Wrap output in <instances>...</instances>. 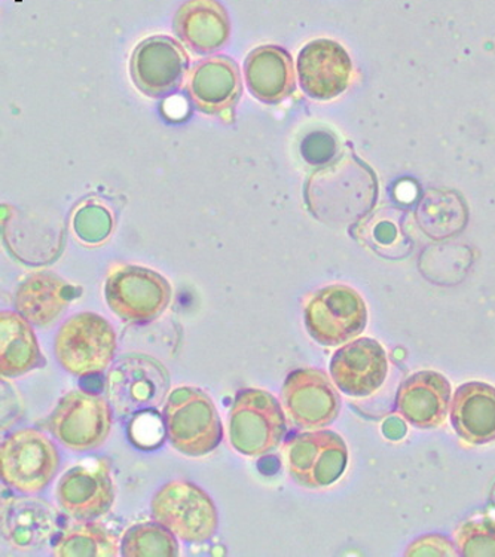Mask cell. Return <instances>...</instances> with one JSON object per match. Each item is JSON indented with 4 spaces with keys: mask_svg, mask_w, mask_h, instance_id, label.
<instances>
[{
    "mask_svg": "<svg viewBox=\"0 0 495 557\" xmlns=\"http://www.w3.org/2000/svg\"><path fill=\"white\" fill-rule=\"evenodd\" d=\"M184 47L169 36L141 40L129 57V76L145 96L162 97L174 91L188 72Z\"/></svg>",
    "mask_w": 495,
    "mask_h": 557,
    "instance_id": "14",
    "label": "cell"
},
{
    "mask_svg": "<svg viewBox=\"0 0 495 557\" xmlns=\"http://www.w3.org/2000/svg\"><path fill=\"white\" fill-rule=\"evenodd\" d=\"M449 417L458 436L470 445L495 441V386L472 381L454 393Z\"/></svg>",
    "mask_w": 495,
    "mask_h": 557,
    "instance_id": "22",
    "label": "cell"
},
{
    "mask_svg": "<svg viewBox=\"0 0 495 557\" xmlns=\"http://www.w3.org/2000/svg\"><path fill=\"white\" fill-rule=\"evenodd\" d=\"M292 481L306 490H324L343 478L348 463L344 438L331 430L298 434L284 447Z\"/></svg>",
    "mask_w": 495,
    "mask_h": 557,
    "instance_id": "11",
    "label": "cell"
},
{
    "mask_svg": "<svg viewBox=\"0 0 495 557\" xmlns=\"http://www.w3.org/2000/svg\"><path fill=\"white\" fill-rule=\"evenodd\" d=\"M45 357L32 324L18 312L0 314V373L18 377L44 368Z\"/></svg>",
    "mask_w": 495,
    "mask_h": 557,
    "instance_id": "24",
    "label": "cell"
},
{
    "mask_svg": "<svg viewBox=\"0 0 495 557\" xmlns=\"http://www.w3.org/2000/svg\"><path fill=\"white\" fill-rule=\"evenodd\" d=\"M284 412L296 426L318 430L338 418L341 398L326 373L319 369H296L282 388Z\"/></svg>",
    "mask_w": 495,
    "mask_h": 557,
    "instance_id": "12",
    "label": "cell"
},
{
    "mask_svg": "<svg viewBox=\"0 0 495 557\" xmlns=\"http://www.w3.org/2000/svg\"><path fill=\"white\" fill-rule=\"evenodd\" d=\"M421 231L433 239L451 238L468 223V210L456 194L430 190L417 210Z\"/></svg>",
    "mask_w": 495,
    "mask_h": 557,
    "instance_id": "25",
    "label": "cell"
},
{
    "mask_svg": "<svg viewBox=\"0 0 495 557\" xmlns=\"http://www.w3.org/2000/svg\"><path fill=\"white\" fill-rule=\"evenodd\" d=\"M112 215L104 207L87 205L76 211L73 219V230L81 242L85 244H100L111 235Z\"/></svg>",
    "mask_w": 495,
    "mask_h": 557,
    "instance_id": "29",
    "label": "cell"
},
{
    "mask_svg": "<svg viewBox=\"0 0 495 557\" xmlns=\"http://www.w3.org/2000/svg\"><path fill=\"white\" fill-rule=\"evenodd\" d=\"M59 557H115L121 555L117 536L99 523L83 522L69 528L57 539Z\"/></svg>",
    "mask_w": 495,
    "mask_h": 557,
    "instance_id": "26",
    "label": "cell"
},
{
    "mask_svg": "<svg viewBox=\"0 0 495 557\" xmlns=\"http://www.w3.org/2000/svg\"><path fill=\"white\" fill-rule=\"evenodd\" d=\"M170 443L186 457L212 454L223 438V425L212 397L197 386L170 392L162 409Z\"/></svg>",
    "mask_w": 495,
    "mask_h": 557,
    "instance_id": "2",
    "label": "cell"
},
{
    "mask_svg": "<svg viewBox=\"0 0 495 557\" xmlns=\"http://www.w3.org/2000/svg\"><path fill=\"white\" fill-rule=\"evenodd\" d=\"M451 392L448 377L434 370H421L401 382L397 410L416 429H440L451 409Z\"/></svg>",
    "mask_w": 495,
    "mask_h": 557,
    "instance_id": "18",
    "label": "cell"
},
{
    "mask_svg": "<svg viewBox=\"0 0 495 557\" xmlns=\"http://www.w3.org/2000/svg\"><path fill=\"white\" fill-rule=\"evenodd\" d=\"M112 424V408L107 398L75 389L52 410L48 430L73 453H88L108 441Z\"/></svg>",
    "mask_w": 495,
    "mask_h": 557,
    "instance_id": "10",
    "label": "cell"
},
{
    "mask_svg": "<svg viewBox=\"0 0 495 557\" xmlns=\"http://www.w3.org/2000/svg\"><path fill=\"white\" fill-rule=\"evenodd\" d=\"M399 227L392 221H380L373 226V242L379 244V247L393 246L399 239Z\"/></svg>",
    "mask_w": 495,
    "mask_h": 557,
    "instance_id": "33",
    "label": "cell"
},
{
    "mask_svg": "<svg viewBox=\"0 0 495 557\" xmlns=\"http://www.w3.org/2000/svg\"><path fill=\"white\" fill-rule=\"evenodd\" d=\"M174 34L189 50L209 54L228 42V12L219 0H188L173 18Z\"/></svg>",
    "mask_w": 495,
    "mask_h": 557,
    "instance_id": "20",
    "label": "cell"
},
{
    "mask_svg": "<svg viewBox=\"0 0 495 557\" xmlns=\"http://www.w3.org/2000/svg\"><path fill=\"white\" fill-rule=\"evenodd\" d=\"M59 469V449L42 431H14L0 447L2 481L20 494L34 495L47 490Z\"/></svg>",
    "mask_w": 495,
    "mask_h": 557,
    "instance_id": "8",
    "label": "cell"
},
{
    "mask_svg": "<svg viewBox=\"0 0 495 557\" xmlns=\"http://www.w3.org/2000/svg\"><path fill=\"white\" fill-rule=\"evenodd\" d=\"M115 497L116 487L108 459L72 467L57 483V503L63 513L78 522H91L107 516Z\"/></svg>",
    "mask_w": 495,
    "mask_h": 557,
    "instance_id": "13",
    "label": "cell"
},
{
    "mask_svg": "<svg viewBox=\"0 0 495 557\" xmlns=\"http://www.w3.org/2000/svg\"><path fill=\"white\" fill-rule=\"evenodd\" d=\"M127 433L129 442L144 450L157 449L158 446L164 443V438L168 436L164 418H161V414L157 413L156 409L134 414Z\"/></svg>",
    "mask_w": 495,
    "mask_h": 557,
    "instance_id": "30",
    "label": "cell"
},
{
    "mask_svg": "<svg viewBox=\"0 0 495 557\" xmlns=\"http://www.w3.org/2000/svg\"><path fill=\"white\" fill-rule=\"evenodd\" d=\"M173 290L165 276L145 267L115 265L104 282V300L129 324H146L164 314Z\"/></svg>",
    "mask_w": 495,
    "mask_h": 557,
    "instance_id": "7",
    "label": "cell"
},
{
    "mask_svg": "<svg viewBox=\"0 0 495 557\" xmlns=\"http://www.w3.org/2000/svg\"><path fill=\"white\" fill-rule=\"evenodd\" d=\"M151 515L157 523L190 544L207 543L219 528L212 497L186 481H173L160 487L151 502Z\"/></svg>",
    "mask_w": 495,
    "mask_h": 557,
    "instance_id": "6",
    "label": "cell"
},
{
    "mask_svg": "<svg viewBox=\"0 0 495 557\" xmlns=\"http://www.w3.org/2000/svg\"><path fill=\"white\" fill-rule=\"evenodd\" d=\"M168 369L153 357L127 354L108 373L109 401L120 417H134L157 409L169 396Z\"/></svg>",
    "mask_w": 495,
    "mask_h": 557,
    "instance_id": "9",
    "label": "cell"
},
{
    "mask_svg": "<svg viewBox=\"0 0 495 557\" xmlns=\"http://www.w3.org/2000/svg\"><path fill=\"white\" fill-rule=\"evenodd\" d=\"M338 149L334 137L327 133H314L302 144V154L310 164H323L334 158Z\"/></svg>",
    "mask_w": 495,
    "mask_h": 557,
    "instance_id": "31",
    "label": "cell"
},
{
    "mask_svg": "<svg viewBox=\"0 0 495 557\" xmlns=\"http://www.w3.org/2000/svg\"><path fill=\"white\" fill-rule=\"evenodd\" d=\"M460 552L442 535H425L408 547L407 556H458Z\"/></svg>",
    "mask_w": 495,
    "mask_h": 557,
    "instance_id": "32",
    "label": "cell"
},
{
    "mask_svg": "<svg viewBox=\"0 0 495 557\" xmlns=\"http://www.w3.org/2000/svg\"><path fill=\"white\" fill-rule=\"evenodd\" d=\"M59 527V513L42 498L11 497L2 502L0 528L3 540L14 550L36 552L47 547Z\"/></svg>",
    "mask_w": 495,
    "mask_h": 557,
    "instance_id": "17",
    "label": "cell"
},
{
    "mask_svg": "<svg viewBox=\"0 0 495 557\" xmlns=\"http://www.w3.org/2000/svg\"><path fill=\"white\" fill-rule=\"evenodd\" d=\"M383 433L385 437L392 438L393 442L400 441L407 434V426L399 418H389L384 422Z\"/></svg>",
    "mask_w": 495,
    "mask_h": 557,
    "instance_id": "34",
    "label": "cell"
},
{
    "mask_svg": "<svg viewBox=\"0 0 495 557\" xmlns=\"http://www.w3.org/2000/svg\"><path fill=\"white\" fill-rule=\"evenodd\" d=\"M304 323L312 341L322 347H339L355 341L367 329V304L355 288L332 284L307 299Z\"/></svg>",
    "mask_w": 495,
    "mask_h": 557,
    "instance_id": "5",
    "label": "cell"
},
{
    "mask_svg": "<svg viewBox=\"0 0 495 557\" xmlns=\"http://www.w3.org/2000/svg\"><path fill=\"white\" fill-rule=\"evenodd\" d=\"M78 296V288L52 272L28 275L17 292L14 307L32 326L48 327Z\"/></svg>",
    "mask_w": 495,
    "mask_h": 557,
    "instance_id": "21",
    "label": "cell"
},
{
    "mask_svg": "<svg viewBox=\"0 0 495 557\" xmlns=\"http://www.w3.org/2000/svg\"><path fill=\"white\" fill-rule=\"evenodd\" d=\"M457 548L465 557L495 556V519L481 518L462 523L456 532Z\"/></svg>",
    "mask_w": 495,
    "mask_h": 557,
    "instance_id": "28",
    "label": "cell"
},
{
    "mask_svg": "<svg viewBox=\"0 0 495 557\" xmlns=\"http://www.w3.org/2000/svg\"><path fill=\"white\" fill-rule=\"evenodd\" d=\"M188 91L195 106L207 115L233 112L242 91L237 63L225 55L201 61L190 72Z\"/></svg>",
    "mask_w": 495,
    "mask_h": 557,
    "instance_id": "19",
    "label": "cell"
},
{
    "mask_svg": "<svg viewBox=\"0 0 495 557\" xmlns=\"http://www.w3.org/2000/svg\"><path fill=\"white\" fill-rule=\"evenodd\" d=\"M247 89L265 104H277L295 91L294 61L283 48L262 45L245 61Z\"/></svg>",
    "mask_w": 495,
    "mask_h": 557,
    "instance_id": "23",
    "label": "cell"
},
{
    "mask_svg": "<svg viewBox=\"0 0 495 557\" xmlns=\"http://www.w3.org/2000/svg\"><path fill=\"white\" fill-rule=\"evenodd\" d=\"M307 205L326 225H355L371 213L379 197L375 173L356 157H344L314 173L308 182Z\"/></svg>",
    "mask_w": 495,
    "mask_h": 557,
    "instance_id": "1",
    "label": "cell"
},
{
    "mask_svg": "<svg viewBox=\"0 0 495 557\" xmlns=\"http://www.w3.org/2000/svg\"><path fill=\"white\" fill-rule=\"evenodd\" d=\"M121 556L124 557H173L178 556L176 535L160 523L145 522L129 527L121 540Z\"/></svg>",
    "mask_w": 495,
    "mask_h": 557,
    "instance_id": "27",
    "label": "cell"
},
{
    "mask_svg": "<svg viewBox=\"0 0 495 557\" xmlns=\"http://www.w3.org/2000/svg\"><path fill=\"white\" fill-rule=\"evenodd\" d=\"M298 77L307 96L332 100L350 85L352 63L343 45L331 39L308 42L298 55Z\"/></svg>",
    "mask_w": 495,
    "mask_h": 557,
    "instance_id": "16",
    "label": "cell"
},
{
    "mask_svg": "<svg viewBox=\"0 0 495 557\" xmlns=\"http://www.w3.org/2000/svg\"><path fill=\"white\" fill-rule=\"evenodd\" d=\"M55 359L71 375L103 373L116 354V333L104 317L79 312L62 324L54 339Z\"/></svg>",
    "mask_w": 495,
    "mask_h": 557,
    "instance_id": "4",
    "label": "cell"
},
{
    "mask_svg": "<svg viewBox=\"0 0 495 557\" xmlns=\"http://www.w3.org/2000/svg\"><path fill=\"white\" fill-rule=\"evenodd\" d=\"M329 373L336 388L345 396H372L380 392L387 380V352L379 341L359 337L334 354Z\"/></svg>",
    "mask_w": 495,
    "mask_h": 557,
    "instance_id": "15",
    "label": "cell"
},
{
    "mask_svg": "<svg viewBox=\"0 0 495 557\" xmlns=\"http://www.w3.org/2000/svg\"><path fill=\"white\" fill-rule=\"evenodd\" d=\"M273 394L242 389L230 410L231 446L246 457H262L277 449L286 436V414Z\"/></svg>",
    "mask_w": 495,
    "mask_h": 557,
    "instance_id": "3",
    "label": "cell"
}]
</instances>
